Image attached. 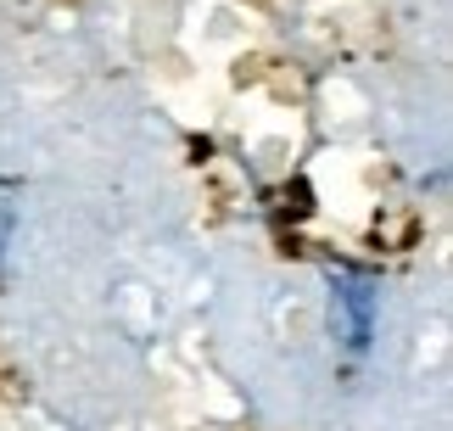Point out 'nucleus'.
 Listing matches in <instances>:
<instances>
[{
  "label": "nucleus",
  "mask_w": 453,
  "mask_h": 431,
  "mask_svg": "<svg viewBox=\"0 0 453 431\" xmlns=\"http://www.w3.org/2000/svg\"><path fill=\"white\" fill-rule=\"evenodd\" d=\"M342 308H347V336H353V348H370V286H342V297H336Z\"/></svg>",
  "instance_id": "obj_1"
}]
</instances>
